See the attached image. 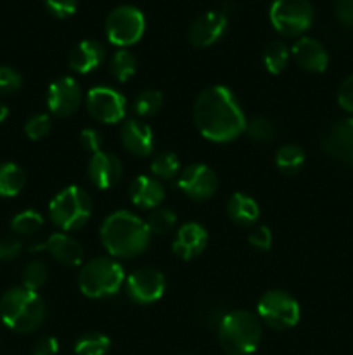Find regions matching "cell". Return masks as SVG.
Masks as SVG:
<instances>
[{
	"label": "cell",
	"instance_id": "1",
	"mask_svg": "<svg viewBox=\"0 0 353 355\" xmlns=\"http://www.w3.org/2000/svg\"><path fill=\"white\" fill-rule=\"evenodd\" d=\"M194 123L204 139L218 144L235 141L246 130L241 104L227 87H210L194 104Z\"/></svg>",
	"mask_w": 353,
	"mask_h": 355
},
{
	"label": "cell",
	"instance_id": "2",
	"mask_svg": "<svg viewBox=\"0 0 353 355\" xmlns=\"http://www.w3.org/2000/svg\"><path fill=\"white\" fill-rule=\"evenodd\" d=\"M100 241L116 259H134L151 243V232L142 218L127 210L111 214L100 225Z\"/></svg>",
	"mask_w": 353,
	"mask_h": 355
},
{
	"label": "cell",
	"instance_id": "3",
	"mask_svg": "<svg viewBox=\"0 0 353 355\" xmlns=\"http://www.w3.org/2000/svg\"><path fill=\"white\" fill-rule=\"evenodd\" d=\"M0 319L16 333H33L45 321V304L37 291L16 286L0 298Z\"/></svg>",
	"mask_w": 353,
	"mask_h": 355
},
{
	"label": "cell",
	"instance_id": "4",
	"mask_svg": "<svg viewBox=\"0 0 353 355\" xmlns=\"http://www.w3.org/2000/svg\"><path fill=\"white\" fill-rule=\"evenodd\" d=\"M218 340L228 355H251L262 340V322L248 311H232L218 324Z\"/></svg>",
	"mask_w": 353,
	"mask_h": 355
},
{
	"label": "cell",
	"instance_id": "5",
	"mask_svg": "<svg viewBox=\"0 0 353 355\" xmlns=\"http://www.w3.org/2000/svg\"><path fill=\"white\" fill-rule=\"evenodd\" d=\"M123 281V267L116 260L99 257L82 267L78 276V286L85 297L106 298L116 295Z\"/></svg>",
	"mask_w": 353,
	"mask_h": 355
},
{
	"label": "cell",
	"instance_id": "6",
	"mask_svg": "<svg viewBox=\"0 0 353 355\" xmlns=\"http://www.w3.org/2000/svg\"><path fill=\"white\" fill-rule=\"evenodd\" d=\"M92 214V200L82 187L69 186L62 189L48 205V217L61 231L71 232L89 222Z\"/></svg>",
	"mask_w": 353,
	"mask_h": 355
},
{
	"label": "cell",
	"instance_id": "7",
	"mask_svg": "<svg viewBox=\"0 0 353 355\" xmlns=\"http://www.w3.org/2000/svg\"><path fill=\"white\" fill-rule=\"evenodd\" d=\"M258 318L277 331H286L300 322L301 311L294 297L282 290H270L260 298Z\"/></svg>",
	"mask_w": 353,
	"mask_h": 355
},
{
	"label": "cell",
	"instance_id": "8",
	"mask_svg": "<svg viewBox=\"0 0 353 355\" xmlns=\"http://www.w3.org/2000/svg\"><path fill=\"white\" fill-rule=\"evenodd\" d=\"M314 7L310 0H273L270 23L284 37H298L311 26Z\"/></svg>",
	"mask_w": 353,
	"mask_h": 355
},
{
	"label": "cell",
	"instance_id": "9",
	"mask_svg": "<svg viewBox=\"0 0 353 355\" xmlns=\"http://www.w3.org/2000/svg\"><path fill=\"white\" fill-rule=\"evenodd\" d=\"M145 30V19L141 9L134 6H118L107 14L106 35L107 40L118 47H128L137 44Z\"/></svg>",
	"mask_w": 353,
	"mask_h": 355
},
{
	"label": "cell",
	"instance_id": "10",
	"mask_svg": "<svg viewBox=\"0 0 353 355\" xmlns=\"http://www.w3.org/2000/svg\"><path fill=\"white\" fill-rule=\"evenodd\" d=\"M87 110L100 123H118L127 113V101L111 87H96L87 94Z\"/></svg>",
	"mask_w": 353,
	"mask_h": 355
},
{
	"label": "cell",
	"instance_id": "11",
	"mask_svg": "<svg viewBox=\"0 0 353 355\" xmlns=\"http://www.w3.org/2000/svg\"><path fill=\"white\" fill-rule=\"evenodd\" d=\"M179 187L187 198L194 201L210 200L218 189L217 173L203 163H194L180 172Z\"/></svg>",
	"mask_w": 353,
	"mask_h": 355
},
{
	"label": "cell",
	"instance_id": "12",
	"mask_svg": "<svg viewBox=\"0 0 353 355\" xmlns=\"http://www.w3.org/2000/svg\"><path fill=\"white\" fill-rule=\"evenodd\" d=\"M166 279L159 270L149 269H137L128 276L127 279V291L128 297L141 305L154 304L165 295Z\"/></svg>",
	"mask_w": 353,
	"mask_h": 355
},
{
	"label": "cell",
	"instance_id": "13",
	"mask_svg": "<svg viewBox=\"0 0 353 355\" xmlns=\"http://www.w3.org/2000/svg\"><path fill=\"white\" fill-rule=\"evenodd\" d=\"M82 104V87L71 76H62L52 82L47 90V107L54 116L68 118Z\"/></svg>",
	"mask_w": 353,
	"mask_h": 355
},
{
	"label": "cell",
	"instance_id": "14",
	"mask_svg": "<svg viewBox=\"0 0 353 355\" xmlns=\"http://www.w3.org/2000/svg\"><path fill=\"white\" fill-rule=\"evenodd\" d=\"M322 149L336 162L353 163V118L336 121L322 137Z\"/></svg>",
	"mask_w": 353,
	"mask_h": 355
},
{
	"label": "cell",
	"instance_id": "15",
	"mask_svg": "<svg viewBox=\"0 0 353 355\" xmlns=\"http://www.w3.org/2000/svg\"><path fill=\"white\" fill-rule=\"evenodd\" d=\"M227 28V14L224 10H208L192 21L189 40L194 47H210L221 38Z\"/></svg>",
	"mask_w": 353,
	"mask_h": 355
},
{
	"label": "cell",
	"instance_id": "16",
	"mask_svg": "<svg viewBox=\"0 0 353 355\" xmlns=\"http://www.w3.org/2000/svg\"><path fill=\"white\" fill-rule=\"evenodd\" d=\"M89 179L97 189H111V187L116 186L121 179V162L111 153L99 151L96 155L90 156L89 168Z\"/></svg>",
	"mask_w": 353,
	"mask_h": 355
},
{
	"label": "cell",
	"instance_id": "17",
	"mask_svg": "<svg viewBox=\"0 0 353 355\" xmlns=\"http://www.w3.org/2000/svg\"><path fill=\"white\" fill-rule=\"evenodd\" d=\"M45 252L54 257L59 263L68 267H78L83 262V248L75 238L64 234V232H55L42 245H35L31 252Z\"/></svg>",
	"mask_w": 353,
	"mask_h": 355
},
{
	"label": "cell",
	"instance_id": "18",
	"mask_svg": "<svg viewBox=\"0 0 353 355\" xmlns=\"http://www.w3.org/2000/svg\"><path fill=\"white\" fill-rule=\"evenodd\" d=\"M208 245V232L197 222H187L176 231L173 239V253L182 260H192L204 252Z\"/></svg>",
	"mask_w": 353,
	"mask_h": 355
},
{
	"label": "cell",
	"instance_id": "19",
	"mask_svg": "<svg viewBox=\"0 0 353 355\" xmlns=\"http://www.w3.org/2000/svg\"><path fill=\"white\" fill-rule=\"evenodd\" d=\"M120 135L123 148L138 158H145L154 149V135H152L151 127L138 120L125 121Z\"/></svg>",
	"mask_w": 353,
	"mask_h": 355
},
{
	"label": "cell",
	"instance_id": "20",
	"mask_svg": "<svg viewBox=\"0 0 353 355\" xmlns=\"http://www.w3.org/2000/svg\"><path fill=\"white\" fill-rule=\"evenodd\" d=\"M294 61L310 73H322L325 71L329 64V54L324 45L318 40L310 37H301L293 45Z\"/></svg>",
	"mask_w": 353,
	"mask_h": 355
},
{
	"label": "cell",
	"instance_id": "21",
	"mask_svg": "<svg viewBox=\"0 0 353 355\" xmlns=\"http://www.w3.org/2000/svg\"><path fill=\"white\" fill-rule=\"evenodd\" d=\"M128 196L135 207L154 210L165 200V187L158 179H152L149 175H138L130 182Z\"/></svg>",
	"mask_w": 353,
	"mask_h": 355
},
{
	"label": "cell",
	"instance_id": "22",
	"mask_svg": "<svg viewBox=\"0 0 353 355\" xmlns=\"http://www.w3.org/2000/svg\"><path fill=\"white\" fill-rule=\"evenodd\" d=\"M104 55H106V52L99 42L82 40L69 52V68L80 75H87V73L93 71L102 64Z\"/></svg>",
	"mask_w": 353,
	"mask_h": 355
},
{
	"label": "cell",
	"instance_id": "23",
	"mask_svg": "<svg viewBox=\"0 0 353 355\" xmlns=\"http://www.w3.org/2000/svg\"><path fill=\"white\" fill-rule=\"evenodd\" d=\"M227 214L232 222L242 227H249L260 217V207L251 196L244 193L232 194L227 203Z\"/></svg>",
	"mask_w": 353,
	"mask_h": 355
},
{
	"label": "cell",
	"instance_id": "24",
	"mask_svg": "<svg viewBox=\"0 0 353 355\" xmlns=\"http://www.w3.org/2000/svg\"><path fill=\"white\" fill-rule=\"evenodd\" d=\"M26 173L16 163H0V198H14L23 191Z\"/></svg>",
	"mask_w": 353,
	"mask_h": 355
},
{
	"label": "cell",
	"instance_id": "25",
	"mask_svg": "<svg viewBox=\"0 0 353 355\" xmlns=\"http://www.w3.org/2000/svg\"><path fill=\"white\" fill-rule=\"evenodd\" d=\"M289 47L282 40H273L263 51V62H265L266 71L272 75H279L284 71L289 61Z\"/></svg>",
	"mask_w": 353,
	"mask_h": 355
},
{
	"label": "cell",
	"instance_id": "26",
	"mask_svg": "<svg viewBox=\"0 0 353 355\" xmlns=\"http://www.w3.org/2000/svg\"><path fill=\"white\" fill-rule=\"evenodd\" d=\"M305 163V153L300 146L296 144H286L277 151L275 155V165L286 175H293V173L300 172L301 166Z\"/></svg>",
	"mask_w": 353,
	"mask_h": 355
},
{
	"label": "cell",
	"instance_id": "27",
	"mask_svg": "<svg viewBox=\"0 0 353 355\" xmlns=\"http://www.w3.org/2000/svg\"><path fill=\"white\" fill-rule=\"evenodd\" d=\"M109 71L118 82H127L137 71V59L127 49H120L113 54L109 61Z\"/></svg>",
	"mask_w": 353,
	"mask_h": 355
},
{
	"label": "cell",
	"instance_id": "28",
	"mask_svg": "<svg viewBox=\"0 0 353 355\" xmlns=\"http://www.w3.org/2000/svg\"><path fill=\"white\" fill-rule=\"evenodd\" d=\"M111 342L102 333H87L80 336L78 342L75 343L76 355H106L109 352Z\"/></svg>",
	"mask_w": 353,
	"mask_h": 355
},
{
	"label": "cell",
	"instance_id": "29",
	"mask_svg": "<svg viewBox=\"0 0 353 355\" xmlns=\"http://www.w3.org/2000/svg\"><path fill=\"white\" fill-rule=\"evenodd\" d=\"M176 224V215L170 208H154L145 220L151 236H165L173 231Z\"/></svg>",
	"mask_w": 353,
	"mask_h": 355
},
{
	"label": "cell",
	"instance_id": "30",
	"mask_svg": "<svg viewBox=\"0 0 353 355\" xmlns=\"http://www.w3.org/2000/svg\"><path fill=\"white\" fill-rule=\"evenodd\" d=\"M152 175L161 180H172L180 175V162L173 153H159L151 162Z\"/></svg>",
	"mask_w": 353,
	"mask_h": 355
},
{
	"label": "cell",
	"instance_id": "31",
	"mask_svg": "<svg viewBox=\"0 0 353 355\" xmlns=\"http://www.w3.org/2000/svg\"><path fill=\"white\" fill-rule=\"evenodd\" d=\"M44 225V217L35 210H26L17 214L10 222V231L16 236H31L38 232Z\"/></svg>",
	"mask_w": 353,
	"mask_h": 355
},
{
	"label": "cell",
	"instance_id": "32",
	"mask_svg": "<svg viewBox=\"0 0 353 355\" xmlns=\"http://www.w3.org/2000/svg\"><path fill=\"white\" fill-rule=\"evenodd\" d=\"M163 106V94L159 90H142L134 103V111L142 118L154 116Z\"/></svg>",
	"mask_w": 353,
	"mask_h": 355
},
{
	"label": "cell",
	"instance_id": "33",
	"mask_svg": "<svg viewBox=\"0 0 353 355\" xmlns=\"http://www.w3.org/2000/svg\"><path fill=\"white\" fill-rule=\"evenodd\" d=\"M47 277H48L47 266H45L44 262L35 260V262H30L24 266L23 277H21V279H23V286L26 288V290L38 291L45 284Z\"/></svg>",
	"mask_w": 353,
	"mask_h": 355
},
{
	"label": "cell",
	"instance_id": "34",
	"mask_svg": "<svg viewBox=\"0 0 353 355\" xmlns=\"http://www.w3.org/2000/svg\"><path fill=\"white\" fill-rule=\"evenodd\" d=\"M246 132H248L249 137L256 142H270L277 134L275 123L272 120L265 116L253 118L251 121H248L246 125Z\"/></svg>",
	"mask_w": 353,
	"mask_h": 355
},
{
	"label": "cell",
	"instance_id": "35",
	"mask_svg": "<svg viewBox=\"0 0 353 355\" xmlns=\"http://www.w3.org/2000/svg\"><path fill=\"white\" fill-rule=\"evenodd\" d=\"M52 123L48 114H35L24 125V134L31 139V141H40V139L47 137L51 132Z\"/></svg>",
	"mask_w": 353,
	"mask_h": 355
},
{
	"label": "cell",
	"instance_id": "36",
	"mask_svg": "<svg viewBox=\"0 0 353 355\" xmlns=\"http://www.w3.org/2000/svg\"><path fill=\"white\" fill-rule=\"evenodd\" d=\"M23 78L10 66H0V94H12L21 89Z\"/></svg>",
	"mask_w": 353,
	"mask_h": 355
},
{
	"label": "cell",
	"instance_id": "37",
	"mask_svg": "<svg viewBox=\"0 0 353 355\" xmlns=\"http://www.w3.org/2000/svg\"><path fill=\"white\" fill-rule=\"evenodd\" d=\"M80 146L90 155H96V153L102 151V135L96 128H83L80 134Z\"/></svg>",
	"mask_w": 353,
	"mask_h": 355
},
{
	"label": "cell",
	"instance_id": "38",
	"mask_svg": "<svg viewBox=\"0 0 353 355\" xmlns=\"http://www.w3.org/2000/svg\"><path fill=\"white\" fill-rule=\"evenodd\" d=\"M47 6L48 12L54 14L55 17H68L75 14L76 7H78V0H44Z\"/></svg>",
	"mask_w": 353,
	"mask_h": 355
},
{
	"label": "cell",
	"instance_id": "39",
	"mask_svg": "<svg viewBox=\"0 0 353 355\" xmlns=\"http://www.w3.org/2000/svg\"><path fill=\"white\" fill-rule=\"evenodd\" d=\"M21 250H23V245L16 236H7V238L0 239V260L10 262L19 257Z\"/></svg>",
	"mask_w": 353,
	"mask_h": 355
},
{
	"label": "cell",
	"instance_id": "40",
	"mask_svg": "<svg viewBox=\"0 0 353 355\" xmlns=\"http://www.w3.org/2000/svg\"><path fill=\"white\" fill-rule=\"evenodd\" d=\"M249 245L256 250H262V252H266L272 246V232L266 225H260L255 231L249 234Z\"/></svg>",
	"mask_w": 353,
	"mask_h": 355
},
{
	"label": "cell",
	"instance_id": "41",
	"mask_svg": "<svg viewBox=\"0 0 353 355\" xmlns=\"http://www.w3.org/2000/svg\"><path fill=\"white\" fill-rule=\"evenodd\" d=\"M338 104L343 110L353 114V75L348 76V78L341 83V87H339Z\"/></svg>",
	"mask_w": 353,
	"mask_h": 355
},
{
	"label": "cell",
	"instance_id": "42",
	"mask_svg": "<svg viewBox=\"0 0 353 355\" xmlns=\"http://www.w3.org/2000/svg\"><path fill=\"white\" fill-rule=\"evenodd\" d=\"M334 12L339 23L353 28V0H334Z\"/></svg>",
	"mask_w": 353,
	"mask_h": 355
},
{
	"label": "cell",
	"instance_id": "43",
	"mask_svg": "<svg viewBox=\"0 0 353 355\" xmlns=\"http://www.w3.org/2000/svg\"><path fill=\"white\" fill-rule=\"evenodd\" d=\"M59 350V343L54 336H42L35 342L33 350L31 354L33 355H55Z\"/></svg>",
	"mask_w": 353,
	"mask_h": 355
},
{
	"label": "cell",
	"instance_id": "44",
	"mask_svg": "<svg viewBox=\"0 0 353 355\" xmlns=\"http://www.w3.org/2000/svg\"><path fill=\"white\" fill-rule=\"evenodd\" d=\"M7 116H9V107L3 103H0V123H3L7 120Z\"/></svg>",
	"mask_w": 353,
	"mask_h": 355
}]
</instances>
